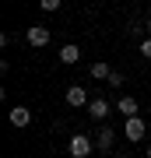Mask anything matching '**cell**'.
I'll return each mask as SVG.
<instances>
[{"label":"cell","instance_id":"9","mask_svg":"<svg viewBox=\"0 0 151 158\" xmlns=\"http://www.w3.org/2000/svg\"><path fill=\"white\" fill-rule=\"evenodd\" d=\"M116 109H120V113H123L127 119H134V116L141 113V109H137V98H134V95H120V98H116Z\"/></svg>","mask_w":151,"mask_h":158},{"label":"cell","instance_id":"13","mask_svg":"<svg viewBox=\"0 0 151 158\" xmlns=\"http://www.w3.org/2000/svg\"><path fill=\"white\" fill-rule=\"evenodd\" d=\"M137 49H141V56H148V60H151V39H144V42L137 46Z\"/></svg>","mask_w":151,"mask_h":158},{"label":"cell","instance_id":"16","mask_svg":"<svg viewBox=\"0 0 151 158\" xmlns=\"http://www.w3.org/2000/svg\"><path fill=\"white\" fill-rule=\"evenodd\" d=\"M116 158H127V155H116Z\"/></svg>","mask_w":151,"mask_h":158},{"label":"cell","instance_id":"1","mask_svg":"<svg viewBox=\"0 0 151 158\" xmlns=\"http://www.w3.org/2000/svg\"><path fill=\"white\" fill-rule=\"evenodd\" d=\"M67 151H70V158H88L91 151H95V137H88V134H74L70 141H67Z\"/></svg>","mask_w":151,"mask_h":158},{"label":"cell","instance_id":"15","mask_svg":"<svg viewBox=\"0 0 151 158\" xmlns=\"http://www.w3.org/2000/svg\"><path fill=\"white\" fill-rule=\"evenodd\" d=\"M148 158H151V144H148Z\"/></svg>","mask_w":151,"mask_h":158},{"label":"cell","instance_id":"8","mask_svg":"<svg viewBox=\"0 0 151 158\" xmlns=\"http://www.w3.org/2000/svg\"><path fill=\"white\" fill-rule=\"evenodd\" d=\"M60 63H67V67H74V63H81V46H74V42L60 46Z\"/></svg>","mask_w":151,"mask_h":158},{"label":"cell","instance_id":"5","mask_svg":"<svg viewBox=\"0 0 151 158\" xmlns=\"http://www.w3.org/2000/svg\"><path fill=\"white\" fill-rule=\"evenodd\" d=\"M112 144H116V130H112V127H102L99 134H95V151L106 155V151H112Z\"/></svg>","mask_w":151,"mask_h":158},{"label":"cell","instance_id":"12","mask_svg":"<svg viewBox=\"0 0 151 158\" xmlns=\"http://www.w3.org/2000/svg\"><path fill=\"white\" fill-rule=\"evenodd\" d=\"M120 85H123V74H120V70H112V77H109V88H120Z\"/></svg>","mask_w":151,"mask_h":158},{"label":"cell","instance_id":"2","mask_svg":"<svg viewBox=\"0 0 151 158\" xmlns=\"http://www.w3.org/2000/svg\"><path fill=\"white\" fill-rule=\"evenodd\" d=\"M25 39H28V46H35V49H42V46H49L53 32L46 28V25H32V28L25 32Z\"/></svg>","mask_w":151,"mask_h":158},{"label":"cell","instance_id":"10","mask_svg":"<svg viewBox=\"0 0 151 158\" xmlns=\"http://www.w3.org/2000/svg\"><path fill=\"white\" fill-rule=\"evenodd\" d=\"M88 74H91L95 81H109V77H112V67H109L106 60H99V63H91V67H88Z\"/></svg>","mask_w":151,"mask_h":158},{"label":"cell","instance_id":"6","mask_svg":"<svg viewBox=\"0 0 151 158\" xmlns=\"http://www.w3.org/2000/svg\"><path fill=\"white\" fill-rule=\"evenodd\" d=\"M109 113H112L109 98H91V102H88V116H91V119H99V123H102Z\"/></svg>","mask_w":151,"mask_h":158},{"label":"cell","instance_id":"3","mask_svg":"<svg viewBox=\"0 0 151 158\" xmlns=\"http://www.w3.org/2000/svg\"><path fill=\"white\" fill-rule=\"evenodd\" d=\"M63 98H67V106H74V109H88V102H91L88 91H84V85H70Z\"/></svg>","mask_w":151,"mask_h":158},{"label":"cell","instance_id":"7","mask_svg":"<svg viewBox=\"0 0 151 158\" xmlns=\"http://www.w3.org/2000/svg\"><path fill=\"white\" fill-rule=\"evenodd\" d=\"M7 119H11V127H28L32 123V109L28 106H14L11 113H7Z\"/></svg>","mask_w":151,"mask_h":158},{"label":"cell","instance_id":"11","mask_svg":"<svg viewBox=\"0 0 151 158\" xmlns=\"http://www.w3.org/2000/svg\"><path fill=\"white\" fill-rule=\"evenodd\" d=\"M39 7H42V11H46V14H49V11H60V0H42V4H39Z\"/></svg>","mask_w":151,"mask_h":158},{"label":"cell","instance_id":"4","mask_svg":"<svg viewBox=\"0 0 151 158\" xmlns=\"http://www.w3.org/2000/svg\"><path fill=\"white\" fill-rule=\"evenodd\" d=\"M123 134H127V141H144L148 123H144L141 116H134V119H127V123H123Z\"/></svg>","mask_w":151,"mask_h":158},{"label":"cell","instance_id":"14","mask_svg":"<svg viewBox=\"0 0 151 158\" xmlns=\"http://www.w3.org/2000/svg\"><path fill=\"white\" fill-rule=\"evenodd\" d=\"M144 32H148V35H151V18H148V25H144Z\"/></svg>","mask_w":151,"mask_h":158}]
</instances>
